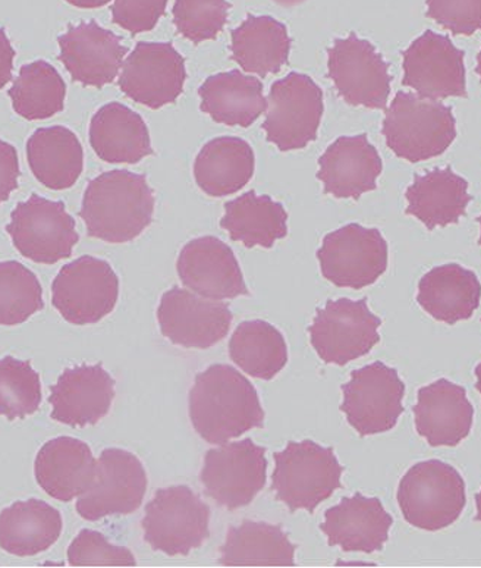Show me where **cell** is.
Wrapping results in <instances>:
<instances>
[{
    "label": "cell",
    "instance_id": "cell-1",
    "mask_svg": "<svg viewBox=\"0 0 481 568\" xmlns=\"http://www.w3.org/2000/svg\"><path fill=\"white\" fill-rule=\"evenodd\" d=\"M190 419L206 443L222 445L263 427L265 412L252 382L233 366L212 365L195 376Z\"/></svg>",
    "mask_w": 481,
    "mask_h": 568
},
{
    "label": "cell",
    "instance_id": "cell-2",
    "mask_svg": "<svg viewBox=\"0 0 481 568\" xmlns=\"http://www.w3.org/2000/svg\"><path fill=\"white\" fill-rule=\"evenodd\" d=\"M154 194L144 175L125 170L104 172L90 181L80 216L90 237L106 243H129L150 224Z\"/></svg>",
    "mask_w": 481,
    "mask_h": 568
},
{
    "label": "cell",
    "instance_id": "cell-3",
    "mask_svg": "<svg viewBox=\"0 0 481 568\" xmlns=\"http://www.w3.org/2000/svg\"><path fill=\"white\" fill-rule=\"evenodd\" d=\"M382 133L398 158L416 163L447 152L457 138V121L451 108L399 92L386 109Z\"/></svg>",
    "mask_w": 481,
    "mask_h": 568
},
{
    "label": "cell",
    "instance_id": "cell-4",
    "mask_svg": "<svg viewBox=\"0 0 481 568\" xmlns=\"http://www.w3.org/2000/svg\"><path fill=\"white\" fill-rule=\"evenodd\" d=\"M403 519L417 529L438 531L460 519L467 506L460 471L440 460L417 463L398 486Z\"/></svg>",
    "mask_w": 481,
    "mask_h": 568
},
{
    "label": "cell",
    "instance_id": "cell-5",
    "mask_svg": "<svg viewBox=\"0 0 481 568\" xmlns=\"http://www.w3.org/2000/svg\"><path fill=\"white\" fill-rule=\"evenodd\" d=\"M274 458L272 490L290 511L315 513L335 490L342 488L344 467L330 447H321L313 440L289 443Z\"/></svg>",
    "mask_w": 481,
    "mask_h": 568
},
{
    "label": "cell",
    "instance_id": "cell-6",
    "mask_svg": "<svg viewBox=\"0 0 481 568\" xmlns=\"http://www.w3.org/2000/svg\"><path fill=\"white\" fill-rule=\"evenodd\" d=\"M211 508L188 486L158 489L145 506L144 540L166 556L187 557L208 539Z\"/></svg>",
    "mask_w": 481,
    "mask_h": 568
},
{
    "label": "cell",
    "instance_id": "cell-7",
    "mask_svg": "<svg viewBox=\"0 0 481 568\" xmlns=\"http://www.w3.org/2000/svg\"><path fill=\"white\" fill-rule=\"evenodd\" d=\"M324 92L308 75L290 72L272 85L263 130L283 152L315 142L324 116Z\"/></svg>",
    "mask_w": 481,
    "mask_h": 568
},
{
    "label": "cell",
    "instance_id": "cell-8",
    "mask_svg": "<svg viewBox=\"0 0 481 568\" xmlns=\"http://www.w3.org/2000/svg\"><path fill=\"white\" fill-rule=\"evenodd\" d=\"M380 325L382 320L370 312L367 298L329 300L310 326L311 345L328 365L345 366L373 349Z\"/></svg>",
    "mask_w": 481,
    "mask_h": 568
},
{
    "label": "cell",
    "instance_id": "cell-9",
    "mask_svg": "<svg viewBox=\"0 0 481 568\" xmlns=\"http://www.w3.org/2000/svg\"><path fill=\"white\" fill-rule=\"evenodd\" d=\"M120 280L106 261L83 256L63 266L52 284V304L72 325L98 324L113 312Z\"/></svg>",
    "mask_w": 481,
    "mask_h": 568
},
{
    "label": "cell",
    "instance_id": "cell-10",
    "mask_svg": "<svg viewBox=\"0 0 481 568\" xmlns=\"http://www.w3.org/2000/svg\"><path fill=\"white\" fill-rule=\"evenodd\" d=\"M266 470V448L247 438L208 449L199 480L207 497L234 511L249 506L265 488Z\"/></svg>",
    "mask_w": 481,
    "mask_h": 568
},
{
    "label": "cell",
    "instance_id": "cell-11",
    "mask_svg": "<svg viewBox=\"0 0 481 568\" xmlns=\"http://www.w3.org/2000/svg\"><path fill=\"white\" fill-rule=\"evenodd\" d=\"M342 393L340 412L361 436L393 429L403 413L406 384L397 369L382 362L354 371L348 384L342 385Z\"/></svg>",
    "mask_w": 481,
    "mask_h": 568
},
{
    "label": "cell",
    "instance_id": "cell-12",
    "mask_svg": "<svg viewBox=\"0 0 481 568\" xmlns=\"http://www.w3.org/2000/svg\"><path fill=\"white\" fill-rule=\"evenodd\" d=\"M388 243L379 230L358 224L326 235L317 258L325 278L340 288L361 290L388 270Z\"/></svg>",
    "mask_w": 481,
    "mask_h": 568
},
{
    "label": "cell",
    "instance_id": "cell-13",
    "mask_svg": "<svg viewBox=\"0 0 481 568\" xmlns=\"http://www.w3.org/2000/svg\"><path fill=\"white\" fill-rule=\"evenodd\" d=\"M7 231L22 256L43 265L71 257L80 240L74 217L68 215L65 204L38 194L18 204Z\"/></svg>",
    "mask_w": 481,
    "mask_h": 568
},
{
    "label": "cell",
    "instance_id": "cell-14",
    "mask_svg": "<svg viewBox=\"0 0 481 568\" xmlns=\"http://www.w3.org/2000/svg\"><path fill=\"white\" fill-rule=\"evenodd\" d=\"M147 485L143 463L134 454L120 448L104 449L93 484L76 501V513L89 521L133 515L142 507Z\"/></svg>",
    "mask_w": 481,
    "mask_h": 568
},
{
    "label": "cell",
    "instance_id": "cell-15",
    "mask_svg": "<svg viewBox=\"0 0 481 568\" xmlns=\"http://www.w3.org/2000/svg\"><path fill=\"white\" fill-rule=\"evenodd\" d=\"M329 77L340 98L352 106L385 109L390 94L389 63L373 44L349 34L329 49Z\"/></svg>",
    "mask_w": 481,
    "mask_h": 568
},
{
    "label": "cell",
    "instance_id": "cell-16",
    "mask_svg": "<svg viewBox=\"0 0 481 568\" xmlns=\"http://www.w3.org/2000/svg\"><path fill=\"white\" fill-rule=\"evenodd\" d=\"M157 321L172 344L206 349L228 335L233 313L225 303L174 286L162 295Z\"/></svg>",
    "mask_w": 481,
    "mask_h": 568
},
{
    "label": "cell",
    "instance_id": "cell-17",
    "mask_svg": "<svg viewBox=\"0 0 481 568\" xmlns=\"http://www.w3.org/2000/svg\"><path fill=\"white\" fill-rule=\"evenodd\" d=\"M185 61L171 43L140 42L122 63L120 89L150 109L174 103L184 92Z\"/></svg>",
    "mask_w": 481,
    "mask_h": 568
},
{
    "label": "cell",
    "instance_id": "cell-18",
    "mask_svg": "<svg viewBox=\"0 0 481 568\" xmlns=\"http://www.w3.org/2000/svg\"><path fill=\"white\" fill-rule=\"evenodd\" d=\"M402 84L426 99L467 98L464 52L426 31L403 52Z\"/></svg>",
    "mask_w": 481,
    "mask_h": 568
},
{
    "label": "cell",
    "instance_id": "cell-19",
    "mask_svg": "<svg viewBox=\"0 0 481 568\" xmlns=\"http://www.w3.org/2000/svg\"><path fill=\"white\" fill-rule=\"evenodd\" d=\"M176 270L183 284L204 298L221 302L249 295L237 257L219 239L190 241L181 250Z\"/></svg>",
    "mask_w": 481,
    "mask_h": 568
},
{
    "label": "cell",
    "instance_id": "cell-20",
    "mask_svg": "<svg viewBox=\"0 0 481 568\" xmlns=\"http://www.w3.org/2000/svg\"><path fill=\"white\" fill-rule=\"evenodd\" d=\"M59 59L72 80L85 88L102 89L120 74L126 49L121 38L103 29L96 21L71 27L58 39Z\"/></svg>",
    "mask_w": 481,
    "mask_h": 568
},
{
    "label": "cell",
    "instance_id": "cell-21",
    "mask_svg": "<svg viewBox=\"0 0 481 568\" xmlns=\"http://www.w3.org/2000/svg\"><path fill=\"white\" fill-rule=\"evenodd\" d=\"M115 379L102 365H83L63 372L50 388V417L71 427L96 425L111 410Z\"/></svg>",
    "mask_w": 481,
    "mask_h": 568
},
{
    "label": "cell",
    "instance_id": "cell-22",
    "mask_svg": "<svg viewBox=\"0 0 481 568\" xmlns=\"http://www.w3.org/2000/svg\"><path fill=\"white\" fill-rule=\"evenodd\" d=\"M416 429L430 447H457L473 429L474 408L462 386L439 379L417 394Z\"/></svg>",
    "mask_w": 481,
    "mask_h": 568
},
{
    "label": "cell",
    "instance_id": "cell-23",
    "mask_svg": "<svg viewBox=\"0 0 481 568\" xmlns=\"http://www.w3.org/2000/svg\"><path fill=\"white\" fill-rule=\"evenodd\" d=\"M319 166L317 180L326 194L354 200L376 190L383 170L382 159L366 134L339 138L319 159Z\"/></svg>",
    "mask_w": 481,
    "mask_h": 568
},
{
    "label": "cell",
    "instance_id": "cell-24",
    "mask_svg": "<svg viewBox=\"0 0 481 568\" xmlns=\"http://www.w3.org/2000/svg\"><path fill=\"white\" fill-rule=\"evenodd\" d=\"M393 525L379 498L356 494L329 508L320 529L328 536L330 547L345 552L373 554L382 551Z\"/></svg>",
    "mask_w": 481,
    "mask_h": 568
},
{
    "label": "cell",
    "instance_id": "cell-25",
    "mask_svg": "<svg viewBox=\"0 0 481 568\" xmlns=\"http://www.w3.org/2000/svg\"><path fill=\"white\" fill-rule=\"evenodd\" d=\"M98 462L83 440L59 436L40 449L34 463L35 480L58 501L70 503L93 484Z\"/></svg>",
    "mask_w": 481,
    "mask_h": 568
},
{
    "label": "cell",
    "instance_id": "cell-26",
    "mask_svg": "<svg viewBox=\"0 0 481 568\" xmlns=\"http://www.w3.org/2000/svg\"><path fill=\"white\" fill-rule=\"evenodd\" d=\"M90 144L108 163L142 162L153 154L147 125L133 109L122 103L104 104L90 122Z\"/></svg>",
    "mask_w": 481,
    "mask_h": 568
},
{
    "label": "cell",
    "instance_id": "cell-27",
    "mask_svg": "<svg viewBox=\"0 0 481 568\" xmlns=\"http://www.w3.org/2000/svg\"><path fill=\"white\" fill-rule=\"evenodd\" d=\"M481 284L473 271L457 263L438 266L421 278L417 302L436 321L456 325L480 306Z\"/></svg>",
    "mask_w": 481,
    "mask_h": 568
},
{
    "label": "cell",
    "instance_id": "cell-28",
    "mask_svg": "<svg viewBox=\"0 0 481 568\" xmlns=\"http://www.w3.org/2000/svg\"><path fill=\"white\" fill-rule=\"evenodd\" d=\"M61 513L42 499L13 503L0 513V548L17 557H33L53 547L62 534Z\"/></svg>",
    "mask_w": 481,
    "mask_h": 568
},
{
    "label": "cell",
    "instance_id": "cell-29",
    "mask_svg": "<svg viewBox=\"0 0 481 568\" xmlns=\"http://www.w3.org/2000/svg\"><path fill=\"white\" fill-rule=\"evenodd\" d=\"M198 94L202 111L217 124L249 126L267 111L262 81L237 70L208 77Z\"/></svg>",
    "mask_w": 481,
    "mask_h": 568
},
{
    "label": "cell",
    "instance_id": "cell-30",
    "mask_svg": "<svg viewBox=\"0 0 481 568\" xmlns=\"http://www.w3.org/2000/svg\"><path fill=\"white\" fill-rule=\"evenodd\" d=\"M31 172L50 190H66L84 170V150L79 138L62 125L35 131L27 143Z\"/></svg>",
    "mask_w": 481,
    "mask_h": 568
},
{
    "label": "cell",
    "instance_id": "cell-31",
    "mask_svg": "<svg viewBox=\"0 0 481 568\" xmlns=\"http://www.w3.org/2000/svg\"><path fill=\"white\" fill-rule=\"evenodd\" d=\"M407 215L423 222L428 230L457 224L465 215L471 202L469 183L451 168L417 175L407 190Z\"/></svg>",
    "mask_w": 481,
    "mask_h": 568
},
{
    "label": "cell",
    "instance_id": "cell-32",
    "mask_svg": "<svg viewBox=\"0 0 481 568\" xmlns=\"http://www.w3.org/2000/svg\"><path fill=\"white\" fill-rule=\"evenodd\" d=\"M252 145L238 138H217L195 158L194 176L198 187L212 197L237 193L254 175Z\"/></svg>",
    "mask_w": 481,
    "mask_h": 568
},
{
    "label": "cell",
    "instance_id": "cell-33",
    "mask_svg": "<svg viewBox=\"0 0 481 568\" xmlns=\"http://www.w3.org/2000/svg\"><path fill=\"white\" fill-rule=\"evenodd\" d=\"M221 226L228 231L231 239L240 241L245 247L260 245L272 248L276 241L288 235V213L283 204L269 195L247 191L225 204Z\"/></svg>",
    "mask_w": 481,
    "mask_h": 568
},
{
    "label": "cell",
    "instance_id": "cell-34",
    "mask_svg": "<svg viewBox=\"0 0 481 568\" xmlns=\"http://www.w3.org/2000/svg\"><path fill=\"white\" fill-rule=\"evenodd\" d=\"M231 50L234 61L245 72L260 77L278 74L289 58L287 27L272 17L248 16L233 31Z\"/></svg>",
    "mask_w": 481,
    "mask_h": 568
},
{
    "label": "cell",
    "instance_id": "cell-35",
    "mask_svg": "<svg viewBox=\"0 0 481 568\" xmlns=\"http://www.w3.org/2000/svg\"><path fill=\"white\" fill-rule=\"evenodd\" d=\"M295 547L283 527L244 521L229 527L221 548L222 566H295Z\"/></svg>",
    "mask_w": 481,
    "mask_h": 568
},
{
    "label": "cell",
    "instance_id": "cell-36",
    "mask_svg": "<svg viewBox=\"0 0 481 568\" xmlns=\"http://www.w3.org/2000/svg\"><path fill=\"white\" fill-rule=\"evenodd\" d=\"M229 356L253 378L272 381L288 365L284 335L265 321L243 322L229 341Z\"/></svg>",
    "mask_w": 481,
    "mask_h": 568
},
{
    "label": "cell",
    "instance_id": "cell-37",
    "mask_svg": "<svg viewBox=\"0 0 481 568\" xmlns=\"http://www.w3.org/2000/svg\"><path fill=\"white\" fill-rule=\"evenodd\" d=\"M65 95V81L57 68L44 61L22 67L9 90L13 109L27 121L48 120L62 112Z\"/></svg>",
    "mask_w": 481,
    "mask_h": 568
},
{
    "label": "cell",
    "instance_id": "cell-38",
    "mask_svg": "<svg viewBox=\"0 0 481 568\" xmlns=\"http://www.w3.org/2000/svg\"><path fill=\"white\" fill-rule=\"evenodd\" d=\"M43 308L38 276L20 262H0V325L24 324Z\"/></svg>",
    "mask_w": 481,
    "mask_h": 568
},
{
    "label": "cell",
    "instance_id": "cell-39",
    "mask_svg": "<svg viewBox=\"0 0 481 568\" xmlns=\"http://www.w3.org/2000/svg\"><path fill=\"white\" fill-rule=\"evenodd\" d=\"M42 404V382L29 361L0 358V416L8 420L25 419Z\"/></svg>",
    "mask_w": 481,
    "mask_h": 568
},
{
    "label": "cell",
    "instance_id": "cell-40",
    "mask_svg": "<svg viewBox=\"0 0 481 568\" xmlns=\"http://www.w3.org/2000/svg\"><path fill=\"white\" fill-rule=\"evenodd\" d=\"M228 0H175L174 24L195 44L217 38L228 21Z\"/></svg>",
    "mask_w": 481,
    "mask_h": 568
},
{
    "label": "cell",
    "instance_id": "cell-41",
    "mask_svg": "<svg viewBox=\"0 0 481 568\" xmlns=\"http://www.w3.org/2000/svg\"><path fill=\"white\" fill-rule=\"evenodd\" d=\"M68 562L83 566H137V560L129 548L109 542L100 531L84 529L68 548Z\"/></svg>",
    "mask_w": 481,
    "mask_h": 568
},
{
    "label": "cell",
    "instance_id": "cell-42",
    "mask_svg": "<svg viewBox=\"0 0 481 568\" xmlns=\"http://www.w3.org/2000/svg\"><path fill=\"white\" fill-rule=\"evenodd\" d=\"M428 17L456 36L481 30V0H428Z\"/></svg>",
    "mask_w": 481,
    "mask_h": 568
},
{
    "label": "cell",
    "instance_id": "cell-43",
    "mask_svg": "<svg viewBox=\"0 0 481 568\" xmlns=\"http://www.w3.org/2000/svg\"><path fill=\"white\" fill-rule=\"evenodd\" d=\"M166 7L167 0H115L112 21L131 34L145 33L157 26Z\"/></svg>",
    "mask_w": 481,
    "mask_h": 568
},
{
    "label": "cell",
    "instance_id": "cell-44",
    "mask_svg": "<svg viewBox=\"0 0 481 568\" xmlns=\"http://www.w3.org/2000/svg\"><path fill=\"white\" fill-rule=\"evenodd\" d=\"M20 163L17 149L0 140V204L7 202L9 195L18 189Z\"/></svg>",
    "mask_w": 481,
    "mask_h": 568
},
{
    "label": "cell",
    "instance_id": "cell-45",
    "mask_svg": "<svg viewBox=\"0 0 481 568\" xmlns=\"http://www.w3.org/2000/svg\"><path fill=\"white\" fill-rule=\"evenodd\" d=\"M13 59H16V50L4 30L0 29V89L12 80Z\"/></svg>",
    "mask_w": 481,
    "mask_h": 568
},
{
    "label": "cell",
    "instance_id": "cell-46",
    "mask_svg": "<svg viewBox=\"0 0 481 568\" xmlns=\"http://www.w3.org/2000/svg\"><path fill=\"white\" fill-rule=\"evenodd\" d=\"M66 2L75 8L96 9L104 7V4H108L111 0H66Z\"/></svg>",
    "mask_w": 481,
    "mask_h": 568
},
{
    "label": "cell",
    "instance_id": "cell-47",
    "mask_svg": "<svg viewBox=\"0 0 481 568\" xmlns=\"http://www.w3.org/2000/svg\"><path fill=\"white\" fill-rule=\"evenodd\" d=\"M274 2L283 4V7H295V4L306 2V0H274Z\"/></svg>",
    "mask_w": 481,
    "mask_h": 568
},
{
    "label": "cell",
    "instance_id": "cell-48",
    "mask_svg": "<svg viewBox=\"0 0 481 568\" xmlns=\"http://www.w3.org/2000/svg\"><path fill=\"white\" fill-rule=\"evenodd\" d=\"M474 374L475 378H478V382H475V389H478L481 394V363L478 367H475Z\"/></svg>",
    "mask_w": 481,
    "mask_h": 568
},
{
    "label": "cell",
    "instance_id": "cell-49",
    "mask_svg": "<svg viewBox=\"0 0 481 568\" xmlns=\"http://www.w3.org/2000/svg\"><path fill=\"white\" fill-rule=\"evenodd\" d=\"M475 507H478V515H475V520L481 521V490L478 495H475Z\"/></svg>",
    "mask_w": 481,
    "mask_h": 568
},
{
    "label": "cell",
    "instance_id": "cell-50",
    "mask_svg": "<svg viewBox=\"0 0 481 568\" xmlns=\"http://www.w3.org/2000/svg\"><path fill=\"white\" fill-rule=\"evenodd\" d=\"M478 74L480 77V80H481V50H480V53H479V57H478Z\"/></svg>",
    "mask_w": 481,
    "mask_h": 568
},
{
    "label": "cell",
    "instance_id": "cell-51",
    "mask_svg": "<svg viewBox=\"0 0 481 568\" xmlns=\"http://www.w3.org/2000/svg\"><path fill=\"white\" fill-rule=\"evenodd\" d=\"M479 222H480V225H481V216L479 217ZM479 244L481 245V234H480Z\"/></svg>",
    "mask_w": 481,
    "mask_h": 568
}]
</instances>
